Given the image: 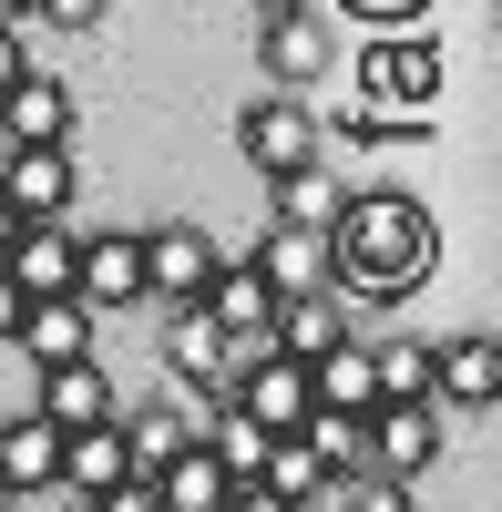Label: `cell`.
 Segmentation results:
<instances>
[{
	"instance_id": "6da1fadb",
	"label": "cell",
	"mask_w": 502,
	"mask_h": 512,
	"mask_svg": "<svg viewBox=\"0 0 502 512\" xmlns=\"http://www.w3.org/2000/svg\"><path fill=\"white\" fill-rule=\"evenodd\" d=\"M431 256H441L431 205L410 185H369L328 216V297L339 308H390V297H410L431 277Z\"/></svg>"
},
{
	"instance_id": "7a4b0ae2",
	"label": "cell",
	"mask_w": 502,
	"mask_h": 512,
	"mask_svg": "<svg viewBox=\"0 0 502 512\" xmlns=\"http://www.w3.org/2000/svg\"><path fill=\"white\" fill-rule=\"evenodd\" d=\"M359 93H369V113L410 123L421 103H441V41H410V31L369 41V52H359Z\"/></svg>"
},
{
	"instance_id": "3957f363",
	"label": "cell",
	"mask_w": 502,
	"mask_h": 512,
	"mask_svg": "<svg viewBox=\"0 0 502 512\" xmlns=\"http://www.w3.org/2000/svg\"><path fill=\"white\" fill-rule=\"evenodd\" d=\"M236 154L257 164L267 185L298 175V164H318V113H308V93H257V103L236 113Z\"/></svg>"
},
{
	"instance_id": "277c9868",
	"label": "cell",
	"mask_w": 502,
	"mask_h": 512,
	"mask_svg": "<svg viewBox=\"0 0 502 512\" xmlns=\"http://www.w3.org/2000/svg\"><path fill=\"white\" fill-rule=\"evenodd\" d=\"M236 359H246V369L226 379V410H236V420H257L267 441H287V431L318 410V400H308V369H298V359H277V349H236Z\"/></svg>"
},
{
	"instance_id": "5b68a950",
	"label": "cell",
	"mask_w": 502,
	"mask_h": 512,
	"mask_svg": "<svg viewBox=\"0 0 502 512\" xmlns=\"http://www.w3.org/2000/svg\"><path fill=\"white\" fill-rule=\"evenodd\" d=\"M164 369H175V400H205L226 410V379H236V349L205 308H164Z\"/></svg>"
},
{
	"instance_id": "8992f818",
	"label": "cell",
	"mask_w": 502,
	"mask_h": 512,
	"mask_svg": "<svg viewBox=\"0 0 502 512\" xmlns=\"http://www.w3.org/2000/svg\"><path fill=\"white\" fill-rule=\"evenodd\" d=\"M134 246H144V297H164V308H195L205 277L226 267V246L205 236V226H154V236H134Z\"/></svg>"
},
{
	"instance_id": "52a82bcc",
	"label": "cell",
	"mask_w": 502,
	"mask_h": 512,
	"mask_svg": "<svg viewBox=\"0 0 502 512\" xmlns=\"http://www.w3.org/2000/svg\"><path fill=\"white\" fill-rule=\"evenodd\" d=\"M0 205L21 226H62L72 205V154L62 144H0Z\"/></svg>"
},
{
	"instance_id": "ba28073f",
	"label": "cell",
	"mask_w": 502,
	"mask_h": 512,
	"mask_svg": "<svg viewBox=\"0 0 502 512\" xmlns=\"http://www.w3.org/2000/svg\"><path fill=\"white\" fill-rule=\"evenodd\" d=\"M195 308L226 328V349H267V328H277V287L257 277V256H226V267L205 277V297H195Z\"/></svg>"
},
{
	"instance_id": "9c48e42d",
	"label": "cell",
	"mask_w": 502,
	"mask_h": 512,
	"mask_svg": "<svg viewBox=\"0 0 502 512\" xmlns=\"http://www.w3.org/2000/svg\"><path fill=\"white\" fill-rule=\"evenodd\" d=\"M431 461H441V410L431 400H380V410H369V472L421 482Z\"/></svg>"
},
{
	"instance_id": "30bf717a",
	"label": "cell",
	"mask_w": 502,
	"mask_h": 512,
	"mask_svg": "<svg viewBox=\"0 0 502 512\" xmlns=\"http://www.w3.org/2000/svg\"><path fill=\"white\" fill-rule=\"evenodd\" d=\"M492 400H502V349L482 328L441 338V349H431V410L451 420V410H492Z\"/></svg>"
},
{
	"instance_id": "8fae6325",
	"label": "cell",
	"mask_w": 502,
	"mask_h": 512,
	"mask_svg": "<svg viewBox=\"0 0 502 512\" xmlns=\"http://www.w3.org/2000/svg\"><path fill=\"white\" fill-rule=\"evenodd\" d=\"M144 297V246L134 236H72V308H134Z\"/></svg>"
},
{
	"instance_id": "7c38bea8",
	"label": "cell",
	"mask_w": 502,
	"mask_h": 512,
	"mask_svg": "<svg viewBox=\"0 0 502 512\" xmlns=\"http://www.w3.org/2000/svg\"><path fill=\"white\" fill-rule=\"evenodd\" d=\"M349 338H359V328H349V308H339L328 287H308V297H277V328H267V349H277V359L318 369V359H339Z\"/></svg>"
},
{
	"instance_id": "4fadbf2b",
	"label": "cell",
	"mask_w": 502,
	"mask_h": 512,
	"mask_svg": "<svg viewBox=\"0 0 502 512\" xmlns=\"http://www.w3.org/2000/svg\"><path fill=\"white\" fill-rule=\"evenodd\" d=\"M195 420L205 400H144V410H113V431H123V461H134V482H154L164 461H175L195 441Z\"/></svg>"
},
{
	"instance_id": "5bb4252c",
	"label": "cell",
	"mask_w": 502,
	"mask_h": 512,
	"mask_svg": "<svg viewBox=\"0 0 502 512\" xmlns=\"http://www.w3.org/2000/svg\"><path fill=\"white\" fill-rule=\"evenodd\" d=\"M123 482H134V461H123V431H113V420L62 431V472H52L62 502H103V492H123Z\"/></svg>"
},
{
	"instance_id": "9a60e30c",
	"label": "cell",
	"mask_w": 502,
	"mask_h": 512,
	"mask_svg": "<svg viewBox=\"0 0 502 512\" xmlns=\"http://www.w3.org/2000/svg\"><path fill=\"white\" fill-rule=\"evenodd\" d=\"M31 420H52V431H93V420H113V379H103V359L41 369V379H31Z\"/></svg>"
},
{
	"instance_id": "2e32d148",
	"label": "cell",
	"mask_w": 502,
	"mask_h": 512,
	"mask_svg": "<svg viewBox=\"0 0 502 512\" xmlns=\"http://www.w3.org/2000/svg\"><path fill=\"white\" fill-rule=\"evenodd\" d=\"M257 72H267V93H308V82L328 72V41H318V11H277L257 31Z\"/></svg>"
},
{
	"instance_id": "e0dca14e",
	"label": "cell",
	"mask_w": 502,
	"mask_h": 512,
	"mask_svg": "<svg viewBox=\"0 0 502 512\" xmlns=\"http://www.w3.org/2000/svg\"><path fill=\"white\" fill-rule=\"evenodd\" d=\"M11 338L31 349V369H72V359H93V308H72V297H31Z\"/></svg>"
},
{
	"instance_id": "ac0fdd59",
	"label": "cell",
	"mask_w": 502,
	"mask_h": 512,
	"mask_svg": "<svg viewBox=\"0 0 502 512\" xmlns=\"http://www.w3.org/2000/svg\"><path fill=\"white\" fill-rule=\"evenodd\" d=\"M52 472H62V431L52 420H0V502H21V492H52Z\"/></svg>"
},
{
	"instance_id": "d6986e66",
	"label": "cell",
	"mask_w": 502,
	"mask_h": 512,
	"mask_svg": "<svg viewBox=\"0 0 502 512\" xmlns=\"http://www.w3.org/2000/svg\"><path fill=\"white\" fill-rule=\"evenodd\" d=\"M287 441H298V451L318 461V472H328V492L369 472V420H359V410H308V420H298Z\"/></svg>"
},
{
	"instance_id": "ffe728a7",
	"label": "cell",
	"mask_w": 502,
	"mask_h": 512,
	"mask_svg": "<svg viewBox=\"0 0 502 512\" xmlns=\"http://www.w3.org/2000/svg\"><path fill=\"white\" fill-rule=\"evenodd\" d=\"M0 277L21 297H72V226H21L11 256H0Z\"/></svg>"
},
{
	"instance_id": "44dd1931",
	"label": "cell",
	"mask_w": 502,
	"mask_h": 512,
	"mask_svg": "<svg viewBox=\"0 0 502 512\" xmlns=\"http://www.w3.org/2000/svg\"><path fill=\"white\" fill-rule=\"evenodd\" d=\"M62 134H72V93L52 72H31V82L0 93V144H62Z\"/></svg>"
},
{
	"instance_id": "7402d4cb",
	"label": "cell",
	"mask_w": 502,
	"mask_h": 512,
	"mask_svg": "<svg viewBox=\"0 0 502 512\" xmlns=\"http://www.w3.org/2000/svg\"><path fill=\"white\" fill-rule=\"evenodd\" d=\"M257 277H267L277 297L328 287V236H318V226H267V236H257Z\"/></svg>"
},
{
	"instance_id": "603a6c76",
	"label": "cell",
	"mask_w": 502,
	"mask_h": 512,
	"mask_svg": "<svg viewBox=\"0 0 502 512\" xmlns=\"http://www.w3.org/2000/svg\"><path fill=\"white\" fill-rule=\"evenodd\" d=\"M226 472H216V451H205V441H185L175 461H164V472H154V502L164 512H226Z\"/></svg>"
},
{
	"instance_id": "cb8c5ba5",
	"label": "cell",
	"mask_w": 502,
	"mask_h": 512,
	"mask_svg": "<svg viewBox=\"0 0 502 512\" xmlns=\"http://www.w3.org/2000/svg\"><path fill=\"white\" fill-rule=\"evenodd\" d=\"M267 195H277V205H267V226H318V236H328V216H339V205H349V195H339V175H328V164H298V175H277Z\"/></svg>"
},
{
	"instance_id": "d4e9b609",
	"label": "cell",
	"mask_w": 502,
	"mask_h": 512,
	"mask_svg": "<svg viewBox=\"0 0 502 512\" xmlns=\"http://www.w3.org/2000/svg\"><path fill=\"white\" fill-rule=\"evenodd\" d=\"M308 400H318V410H359V420L380 410V390H369V349H359V338H349L339 359H318V369H308Z\"/></svg>"
},
{
	"instance_id": "484cf974",
	"label": "cell",
	"mask_w": 502,
	"mask_h": 512,
	"mask_svg": "<svg viewBox=\"0 0 502 512\" xmlns=\"http://www.w3.org/2000/svg\"><path fill=\"white\" fill-rule=\"evenodd\" d=\"M369 390L380 400H431V338H380L369 349Z\"/></svg>"
},
{
	"instance_id": "4316f807",
	"label": "cell",
	"mask_w": 502,
	"mask_h": 512,
	"mask_svg": "<svg viewBox=\"0 0 502 512\" xmlns=\"http://www.w3.org/2000/svg\"><path fill=\"white\" fill-rule=\"evenodd\" d=\"M257 492H277L287 512H308V502L328 492V472H318V461H308L298 441H267V461H257Z\"/></svg>"
},
{
	"instance_id": "83f0119b",
	"label": "cell",
	"mask_w": 502,
	"mask_h": 512,
	"mask_svg": "<svg viewBox=\"0 0 502 512\" xmlns=\"http://www.w3.org/2000/svg\"><path fill=\"white\" fill-rule=\"evenodd\" d=\"M339 502H349V512H421V482H390V472H359V482H339Z\"/></svg>"
},
{
	"instance_id": "f1b7e54d",
	"label": "cell",
	"mask_w": 502,
	"mask_h": 512,
	"mask_svg": "<svg viewBox=\"0 0 502 512\" xmlns=\"http://www.w3.org/2000/svg\"><path fill=\"white\" fill-rule=\"evenodd\" d=\"M41 62H31V21H0V93H11V82H31Z\"/></svg>"
},
{
	"instance_id": "f546056e",
	"label": "cell",
	"mask_w": 502,
	"mask_h": 512,
	"mask_svg": "<svg viewBox=\"0 0 502 512\" xmlns=\"http://www.w3.org/2000/svg\"><path fill=\"white\" fill-rule=\"evenodd\" d=\"M339 11H349V21H380V31H410L431 0H339Z\"/></svg>"
},
{
	"instance_id": "4dcf8cb0",
	"label": "cell",
	"mask_w": 502,
	"mask_h": 512,
	"mask_svg": "<svg viewBox=\"0 0 502 512\" xmlns=\"http://www.w3.org/2000/svg\"><path fill=\"white\" fill-rule=\"evenodd\" d=\"M31 21H52V31H93L103 0H31Z\"/></svg>"
},
{
	"instance_id": "1f68e13d",
	"label": "cell",
	"mask_w": 502,
	"mask_h": 512,
	"mask_svg": "<svg viewBox=\"0 0 502 512\" xmlns=\"http://www.w3.org/2000/svg\"><path fill=\"white\" fill-rule=\"evenodd\" d=\"M82 512H164V502H154V482H123V492H103V502H82Z\"/></svg>"
},
{
	"instance_id": "d6a6232c",
	"label": "cell",
	"mask_w": 502,
	"mask_h": 512,
	"mask_svg": "<svg viewBox=\"0 0 502 512\" xmlns=\"http://www.w3.org/2000/svg\"><path fill=\"white\" fill-rule=\"evenodd\" d=\"M226 512H287V502H277V492H257V482H236V492H226Z\"/></svg>"
},
{
	"instance_id": "836d02e7",
	"label": "cell",
	"mask_w": 502,
	"mask_h": 512,
	"mask_svg": "<svg viewBox=\"0 0 502 512\" xmlns=\"http://www.w3.org/2000/svg\"><path fill=\"white\" fill-rule=\"evenodd\" d=\"M21 308H31V297H21L11 277H0V338H11V328H21Z\"/></svg>"
},
{
	"instance_id": "e575fe53",
	"label": "cell",
	"mask_w": 502,
	"mask_h": 512,
	"mask_svg": "<svg viewBox=\"0 0 502 512\" xmlns=\"http://www.w3.org/2000/svg\"><path fill=\"white\" fill-rule=\"evenodd\" d=\"M11 236H21V216H11V205H0V256H11Z\"/></svg>"
},
{
	"instance_id": "d590c367",
	"label": "cell",
	"mask_w": 502,
	"mask_h": 512,
	"mask_svg": "<svg viewBox=\"0 0 502 512\" xmlns=\"http://www.w3.org/2000/svg\"><path fill=\"white\" fill-rule=\"evenodd\" d=\"M257 11H267V21H277V11H308V0H257Z\"/></svg>"
},
{
	"instance_id": "8d00e7d4",
	"label": "cell",
	"mask_w": 502,
	"mask_h": 512,
	"mask_svg": "<svg viewBox=\"0 0 502 512\" xmlns=\"http://www.w3.org/2000/svg\"><path fill=\"white\" fill-rule=\"evenodd\" d=\"M62 512H82V502H62Z\"/></svg>"
}]
</instances>
